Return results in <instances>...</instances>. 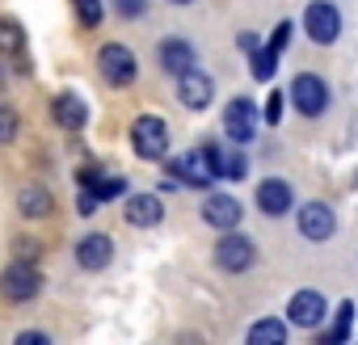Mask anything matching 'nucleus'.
Instances as JSON below:
<instances>
[{"label": "nucleus", "mask_w": 358, "mask_h": 345, "mask_svg": "<svg viewBox=\"0 0 358 345\" xmlns=\"http://www.w3.org/2000/svg\"><path fill=\"white\" fill-rule=\"evenodd\" d=\"M131 152H135L139 160H160V156L169 152V126H164V118L139 114V118L131 122Z\"/></svg>", "instance_id": "f257e3e1"}, {"label": "nucleus", "mask_w": 358, "mask_h": 345, "mask_svg": "<svg viewBox=\"0 0 358 345\" xmlns=\"http://www.w3.org/2000/svg\"><path fill=\"white\" fill-rule=\"evenodd\" d=\"M303 30L316 47H333L341 38V9H333V0H312L303 9Z\"/></svg>", "instance_id": "f03ea898"}, {"label": "nucleus", "mask_w": 358, "mask_h": 345, "mask_svg": "<svg viewBox=\"0 0 358 345\" xmlns=\"http://www.w3.org/2000/svg\"><path fill=\"white\" fill-rule=\"evenodd\" d=\"M43 291V274L38 265H30L26 257H17L13 265H5V274H0V295H5L9 303H26Z\"/></svg>", "instance_id": "7ed1b4c3"}, {"label": "nucleus", "mask_w": 358, "mask_h": 345, "mask_svg": "<svg viewBox=\"0 0 358 345\" xmlns=\"http://www.w3.org/2000/svg\"><path fill=\"white\" fill-rule=\"evenodd\" d=\"M291 101H295V110L303 114V118H320L324 110H329V85L316 76V72H299L295 80H291V93H287Z\"/></svg>", "instance_id": "20e7f679"}, {"label": "nucleus", "mask_w": 358, "mask_h": 345, "mask_svg": "<svg viewBox=\"0 0 358 345\" xmlns=\"http://www.w3.org/2000/svg\"><path fill=\"white\" fill-rule=\"evenodd\" d=\"M253 257H257L253 240H249L245 232H236V228H228V232L220 236V244H215V265H220V270H228V274L249 270V265H253Z\"/></svg>", "instance_id": "39448f33"}, {"label": "nucleus", "mask_w": 358, "mask_h": 345, "mask_svg": "<svg viewBox=\"0 0 358 345\" xmlns=\"http://www.w3.org/2000/svg\"><path fill=\"white\" fill-rule=\"evenodd\" d=\"M97 68H101V76H106L114 89H127V85L135 80V72H139L135 55H131L122 43H106V47L97 51Z\"/></svg>", "instance_id": "423d86ee"}, {"label": "nucleus", "mask_w": 358, "mask_h": 345, "mask_svg": "<svg viewBox=\"0 0 358 345\" xmlns=\"http://www.w3.org/2000/svg\"><path fill=\"white\" fill-rule=\"evenodd\" d=\"M177 97H182L186 110H207L211 97H215V80L203 72V68H186V72H177Z\"/></svg>", "instance_id": "0eeeda50"}, {"label": "nucleus", "mask_w": 358, "mask_h": 345, "mask_svg": "<svg viewBox=\"0 0 358 345\" xmlns=\"http://www.w3.org/2000/svg\"><path fill=\"white\" fill-rule=\"evenodd\" d=\"M295 228H299L303 240H316L320 244V240H329L337 232V215H333L329 203H303L299 215H295Z\"/></svg>", "instance_id": "6e6552de"}, {"label": "nucleus", "mask_w": 358, "mask_h": 345, "mask_svg": "<svg viewBox=\"0 0 358 345\" xmlns=\"http://www.w3.org/2000/svg\"><path fill=\"white\" fill-rule=\"evenodd\" d=\"M324 311H329V303H324L320 291H295L291 303H287V324H295V328H320Z\"/></svg>", "instance_id": "1a4fd4ad"}, {"label": "nucleus", "mask_w": 358, "mask_h": 345, "mask_svg": "<svg viewBox=\"0 0 358 345\" xmlns=\"http://www.w3.org/2000/svg\"><path fill=\"white\" fill-rule=\"evenodd\" d=\"M224 131H228L232 143H249V139L257 135V105H253L249 97L228 101V110H224Z\"/></svg>", "instance_id": "9d476101"}, {"label": "nucleus", "mask_w": 358, "mask_h": 345, "mask_svg": "<svg viewBox=\"0 0 358 345\" xmlns=\"http://www.w3.org/2000/svg\"><path fill=\"white\" fill-rule=\"evenodd\" d=\"M169 172H173L182 186H199V190H207L211 182H220L215 172H211V164H207V152H203V147H199V152H182V156L173 160Z\"/></svg>", "instance_id": "9b49d317"}, {"label": "nucleus", "mask_w": 358, "mask_h": 345, "mask_svg": "<svg viewBox=\"0 0 358 345\" xmlns=\"http://www.w3.org/2000/svg\"><path fill=\"white\" fill-rule=\"evenodd\" d=\"M241 215H245V207L232 194H207V203H203V223L207 228H220V232L241 228Z\"/></svg>", "instance_id": "f8f14e48"}, {"label": "nucleus", "mask_w": 358, "mask_h": 345, "mask_svg": "<svg viewBox=\"0 0 358 345\" xmlns=\"http://www.w3.org/2000/svg\"><path fill=\"white\" fill-rule=\"evenodd\" d=\"M291 203H295V194H291V186H287L282 177H266V182L257 186V211H262V215L278 219V215L291 211Z\"/></svg>", "instance_id": "ddd939ff"}, {"label": "nucleus", "mask_w": 358, "mask_h": 345, "mask_svg": "<svg viewBox=\"0 0 358 345\" xmlns=\"http://www.w3.org/2000/svg\"><path fill=\"white\" fill-rule=\"evenodd\" d=\"M76 261H80V270H106L114 261V240L106 232H89L76 244Z\"/></svg>", "instance_id": "4468645a"}, {"label": "nucleus", "mask_w": 358, "mask_h": 345, "mask_svg": "<svg viewBox=\"0 0 358 345\" xmlns=\"http://www.w3.org/2000/svg\"><path fill=\"white\" fill-rule=\"evenodd\" d=\"M51 114H55V122H59L64 131H80V126L89 122V105H85V97H76V93H55Z\"/></svg>", "instance_id": "2eb2a0df"}, {"label": "nucleus", "mask_w": 358, "mask_h": 345, "mask_svg": "<svg viewBox=\"0 0 358 345\" xmlns=\"http://www.w3.org/2000/svg\"><path fill=\"white\" fill-rule=\"evenodd\" d=\"M164 219V211H160V198L156 194H135V198H127V223L131 228H156Z\"/></svg>", "instance_id": "dca6fc26"}, {"label": "nucleus", "mask_w": 358, "mask_h": 345, "mask_svg": "<svg viewBox=\"0 0 358 345\" xmlns=\"http://www.w3.org/2000/svg\"><path fill=\"white\" fill-rule=\"evenodd\" d=\"M80 190H89L97 203H110V198H118L127 190V182L122 177H106V172H97V168H80Z\"/></svg>", "instance_id": "f3484780"}, {"label": "nucleus", "mask_w": 358, "mask_h": 345, "mask_svg": "<svg viewBox=\"0 0 358 345\" xmlns=\"http://www.w3.org/2000/svg\"><path fill=\"white\" fill-rule=\"evenodd\" d=\"M190 64H194V47H190L186 38H164V43H160V68H164L169 76L186 72Z\"/></svg>", "instance_id": "a211bd4d"}, {"label": "nucleus", "mask_w": 358, "mask_h": 345, "mask_svg": "<svg viewBox=\"0 0 358 345\" xmlns=\"http://www.w3.org/2000/svg\"><path fill=\"white\" fill-rule=\"evenodd\" d=\"M51 190L47 186H26L22 190V198H17V211L26 215V219H43V215H51Z\"/></svg>", "instance_id": "6ab92c4d"}, {"label": "nucleus", "mask_w": 358, "mask_h": 345, "mask_svg": "<svg viewBox=\"0 0 358 345\" xmlns=\"http://www.w3.org/2000/svg\"><path fill=\"white\" fill-rule=\"evenodd\" d=\"M245 341H249V345H282V341H287V320H274V316H270V320H257V324L245 332Z\"/></svg>", "instance_id": "aec40b11"}, {"label": "nucleus", "mask_w": 358, "mask_h": 345, "mask_svg": "<svg viewBox=\"0 0 358 345\" xmlns=\"http://www.w3.org/2000/svg\"><path fill=\"white\" fill-rule=\"evenodd\" d=\"M249 68H253V80H274L278 55H274L270 47H253V51H249Z\"/></svg>", "instance_id": "412c9836"}, {"label": "nucleus", "mask_w": 358, "mask_h": 345, "mask_svg": "<svg viewBox=\"0 0 358 345\" xmlns=\"http://www.w3.org/2000/svg\"><path fill=\"white\" fill-rule=\"evenodd\" d=\"M22 47H26V30L13 17H0V51H5V55H22Z\"/></svg>", "instance_id": "4be33fe9"}, {"label": "nucleus", "mask_w": 358, "mask_h": 345, "mask_svg": "<svg viewBox=\"0 0 358 345\" xmlns=\"http://www.w3.org/2000/svg\"><path fill=\"white\" fill-rule=\"evenodd\" d=\"M72 9H76V22H80L85 30L101 26V17H106V5H101V0H72Z\"/></svg>", "instance_id": "5701e85b"}, {"label": "nucleus", "mask_w": 358, "mask_h": 345, "mask_svg": "<svg viewBox=\"0 0 358 345\" xmlns=\"http://www.w3.org/2000/svg\"><path fill=\"white\" fill-rule=\"evenodd\" d=\"M350 320H354V303H341L337 324H333V332H324V341H350Z\"/></svg>", "instance_id": "b1692460"}, {"label": "nucleus", "mask_w": 358, "mask_h": 345, "mask_svg": "<svg viewBox=\"0 0 358 345\" xmlns=\"http://www.w3.org/2000/svg\"><path fill=\"white\" fill-rule=\"evenodd\" d=\"M17 131H22L17 110H13V105H0V143H13V139H17Z\"/></svg>", "instance_id": "393cba45"}, {"label": "nucleus", "mask_w": 358, "mask_h": 345, "mask_svg": "<svg viewBox=\"0 0 358 345\" xmlns=\"http://www.w3.org/2000/svg\"><path fill=\"white\" fill-rule=\"evenodd\" d=\"M110 9H114L122 22H135V17L148 13V0H110Z\"/></svg>", "instance_id": "a878e982"}, {"label": "nucleus", "mask_w": 358, "mask_h": 345, "mask_svg": "<svg viewBox=\"0 0 358 345\" xmlns=\"http://www.w3.org/2000/svg\"><path fill=\"white\" fill-rule=\"evenodd\" d=\"M282 101H287V97H282L278 89H274V93L266 97V105H262V118H266L270 126H278V122H282Z\"/></svg>", "instance_id": "bb28decb"}, {"label": "nucleus", "mask_w": 358, "mask_h": 345, "mask_svg": "<svg viewBox=\"0 0 358 345\" xmlns=\"http://www.w3.org/2000/svg\"><path fill=\"white\" fill-rule=\"evenodd\" d=\"M287 38H291V22H278V30L270 34V43H266V47H270L274 55H282V51H287Z\"/></svg>", "instance_id": "cd10ccee"}, {"label": "nucleus", "mask_w": 358, "mask_h": 345, "mask_svg": "<svg viewBox=\"0 0 358 345\" xmlns=\"http://www.w3.org/2000/svg\"><path fill=\"white\" fill-rule=\"evenodd\" d=\"M76 207H80V215H97V207H101V203H97L89 190H80V203H76Z\"/></svg>", "instance_id": "c85d7f7f"}, {"label": "nucleus", "mask_w": 358, "mask_h": 345, "mask_svg": "<svg viewBox=\"0 0 358 345\" xmlns=\"http://www.w3.org/2000/svg\"><path fill=\"white\" fill-rule=\"evenodd\" d=\"M17 345H47V332H22Z\"/></svg>", "instance_id": "c756f323"}, {"label": "nucleus", "mask_w": 358, "mask_h": 345, "mask_svg": "<svg viewBox=\"0 0 358 345\" xmlns=\"http://www.w3.org/2000/svg\"><path fill=\"white\" fill-rule=\"evenodd\" d=\"M173 5H190V0H173Z\"/></svg>", "instance_id": "7c9ffc66"}]
</instances>
